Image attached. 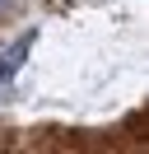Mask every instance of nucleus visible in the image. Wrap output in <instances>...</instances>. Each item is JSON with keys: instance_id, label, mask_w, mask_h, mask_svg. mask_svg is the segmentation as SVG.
<instances>
[{"instance_id": "nucleus-1", "label": "nucleus", "mask_w": 149, "mask_h": 154, "mask_svg": "<svg viewBox=\"0 0 149 154\" xmlns=\"http://www.w3.org/2000/svg\"><path fill=\"white\" fill-rule=\"evenodd\" d=\"M33 38H37V33H23V38H19L14 47H5V51H0V84H5V79L14 75L19 66H23V56L33 51Z\"/></svg>"}, {"instance_id": "nucleus-2", "label": "nucleus", "mask_w": 149, "mask_h": 154, "mask_svg": "<svg viewBox=\"0 0 149 154\" xmlns=\"http://www.w3.org/2000/svg\"><path fill=\"white\" fill-rule=\"evenodd\" d=\"M9 10H14V0H0V19H5V14H9Z\"/></svg>"}]
</instances>
